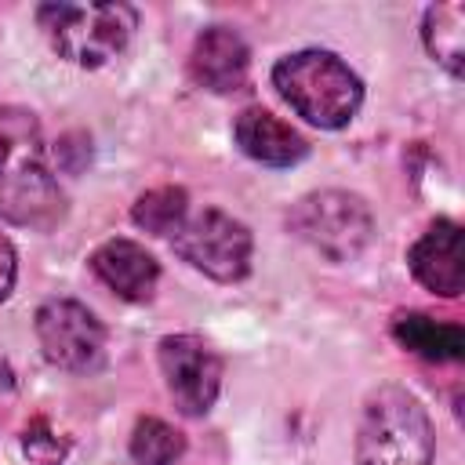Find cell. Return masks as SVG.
<instances>
[{
  "label": "cell",
  "instance_id": "4fadbf2b",
  "mask_svg": "<svg viewBox=\"0 0 465 465\" xmlns=\"http://www.w3.org/2000/svg\"><path fill=\"white\" fill-rule=\"evenodd\" d=\"M392 334L403 349L418 352L421 360L432 363H447V360H461L465 356V331L458 323H440L425 312H407L392 323Z\"/></svg>",
  "mask_w": 465,
  "mask_h": 465
},
{
  "label": "cell",
  "instance_id": "3957f363",
  "mask_svg": "<svg viewBox=\"0 0 465 465\" xmlns=\"http://www.w3.org/2000/svg\"><path fill=\"white\" fill-rule=\"evenodd\" d=\"M356 465H432V425L407 389L381 385L367 396L356 429Z\"/></svg>",
  "mask_w": 465,
  "mask_h": 465
},
{
  "label": "cell",
  "instance_id": "52a82bcc",
  "mask_svg": "<svg viewBox=\"0 0 465 465\" xmlns=\"http://www.w3.org/2000/svg\"><path fill=\"white\" fill-rule=\"evenodd\" d=\"M36 338L44 356L62 371H94L105 360V327L73 298H51L36 309Z\"/></svg>",
  "mask_w": 465,
  "mask_h": 465
},
{
  "label": "cell",
  "instance_id": "30bf717a",
  "mask_svg": "<svg viewBox=\"0 0 465 465\" xmlns=\"http://www.w3.org/2000/svg\"><path fill=\"white\" fill-rule=\"evenodd\" d=\"M411 272L432 294L458 298L465 287V262H461V229L454 222H432L425 236L411 247Z\"/></svg>",
  "mask_w": 465,
  "mask_h": 465
},
{
  "label": "cell",
  "instance_id": "2e32d148",
  "mask_svg": "<svg viewBox=\"0 0 465 465\" xmlns=\"http://www.w3.org/2000/svg\"><path fill=\"white\" fill-rule=\"evenodd\" d=\"M182 450H185L182 432L160 418H142L131 432V458L138 465H174Z\"/></svg>",
  "mask_w": 465,
  "mask_h": 465
},
{
  "label": "cell",
  "instance_id": "5b68a950",
  "mask_svg": "<svg viewBox=\"0 0 465 465\" xmlns=\"http://www.w3.org/2000/svg\"><path fill=\"white\" fill-rule=\"evenodd\" d=\"M287 222L298 240H305L331 262L356 258L371 243V232H374L367 203L341 189H323V193L302 196L291 207Z\"/></svg>",
  "mask_w": 465,
  "mask_h": 465
},
{
  "label": "cell",
  "instance_id": "9a60e30c",
  "mask_svg": "<svg viewBox=\"0 0 465 465\" xmlns=\"http://www.w3.org/2000/svg\"><path fill=\"white\" fill-rule=\"evenodd\" d=\"M134 225L153 232V236H174L178 225L189 218V200H185V189H174V185H163V189H153L145 196H138L134 211H131Z\"/></svg>",
  "mask_w": 465,
  "mask_h": 465
},
{
  "label": "cell",
  "instance_id": "9c48e42d",
  "mask_svg": "<svg viewBox=\"0 0 465 465\" xmlns=\"http://www.w3.org/2000/svg\"><path fill=\"white\" fill-rule=\"evenodd\" d=\"M247 69H251V51L236 29L211 25L196 36L193 54H189V73L200 87H207L214 94L240 91L247 80Z\"/></svg>",
  "mask_w": 465,
  "mask_h": 465
},
{
  "label": "cell",
  "instance_id": "8992f818",
  "mask_svg": "<svg viewBox=\"0 0 465 465\" xmlns=\"http://www.w3.org/2000/svg\"><path fill=\"white\" fill-rule=\"evenodd\" d=\"M174 251L200 272H207L211 280H240L251 269V232L243 222H236L225 211H200L189 214L178 232L171 236Z\"/></svg>",
  "mask_w": 465,
  "mask_h": 465
},
{
  "label": "cell",
  "instance_id": "277c9868",
  "mask_svg": "<svg viewBox=\"0 0 465 465\" xmlns=\"http://www.w3.org/2000/svg\"><path fill=\"white\" fill-rule=\"evenodd\" d=\"M36 22L62 58L94 69L127 47L138 15L131 4H44Z\"/></svg>",
  "mask_w": 465,
  "mask_h": 465
},
{
  "label": "cell",
  "instance_id": "5bb4252c",
  "mask_svg": "<svg viewBox=\"0 0 465 465\" xmlns=\"http://www.w3.org/2000/svg\"><path fill=\"white\" fill-rule=\"evenodd\" d=\"M425 47L429 54L447 65L454 76L465 69V7L461 4H436L425 11Z\"/></svg>",
  "mask_w": 465,
  "mask_h": 465
},
{
  "label": "cell",
  "instance_id": "7c38bea8",
  "mask_svg": "<svg viewBox=\"0 0 465 465\" xmlns=\"http://www.w3.org/2000/svg\"><path fill=\"white\" fill-rule=\"evenodd\" d=\"M232 134H236V145L251 160L269 163V167H291L309 153V145L298 131H291L280 116H272L269 109H258V105H251L236 116Z\"/></svg>",
  "mask_w": 465,
  "mask_h": 465
},
{
  "label": "cell",
  "instance_id": "ba28073f",
  "mask_svg": "<svg viewBox=\"0 0 465 465\" xmlns=\"http://www.w3.org/2000/svg\"><path fill=\"white\" fill-rule=\"evenodd\" d=\"M160 371L174 407L189 418L207 414L222 389V360L193 334H171L160 341Z\"/></svg>",
  "mask_w": 465,
  "mask_h": 465
},
{
  "label": "cell",
  "instance_id": "8fae6325",
  "mask_svg": "<svg viewBox=\"0 0 465 465\" xmlns=\"http://www.w3.org/2000/svg\"><path fill=\"white\" fill-rule=\"evenodd\" d=\"M91 269L109 291H116L127 302H145L160 280L156 258L134 240H105L91 254Z\"/></svg>",
  "mask_w": 465,
  "mask_h": 465
},
{
  "label": "cell",
  "instance_id": "7a4b0ae2",
  "mask_svg": "<svg viewBox=\"0 0 465 465\" xmlns=\"http://www.w3.org/2000/svg\"><path fill=\"white\" fill-rule=\"evenodd\" d=\"M272 87L280 98L316 127H345L360 102V76L331 51H298L272 65Z\"/></svg>",
  "mask_w": 465,
  "mask_h": 465
},
{
  "label": "cell",
  "instance_id": "6da1fadb",
  "mask_svg": "<svg viewBox=\"0 0 465 465\" xmlns=\"http://www.w3.org/2000/svg\"><path fill=\"white\" fill-rule=\"evenodd\" d=\"M62 193L47 163L40 124L25 109H0V218L11 225H51Z\"/></svg>",
  "mask_w": 465,
  "mask_h": 465
},
{
  "label": "cell",
  "instance_id": "e0dca14e",
  "mask_svg": "<svg viewBox=\"0 0 465 465\" xmlns=\"http://www.w3.org/2000/svg\"><path fill=\"white\" fill-rule=\"evenodd\" d=\"M22 450L25 458H33L36 465H58L65 458V440H58L44 421H33L22 436Z\"/></svg>",
  "mask_w": 465,
  "mask_h": 465
},
{
  "label": "cell",
  "instance_id": "ac0fdd59",
  "mask_svg": "<svg viewBox=\"0 0 465 465\" xmlns=\"http://www.w3.org/2000/svg\"><path fill=\"white\" fill-rule=\"evenodd\" d=\"M15 272H18V265H15V251H11L7 240H0V302L11 294V287H15Z\"/></svg>",
  "mask_w": 465,
  "mask_h": 465
}]
</instances>
